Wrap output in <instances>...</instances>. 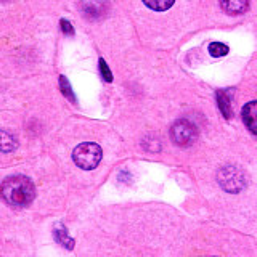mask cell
I'll return each mask as SVG.
<instances>
[{
  "mask_svg": "<svg viewBox=\"0 0 257 257\" xmlns=\"http://www.w3.org/2000/svg\"><path fill=\"white\" fill-rule=\"evenodd\" d=\"M219 183L223 190L228 193H238L239 190L244 188L246 185V177L243 171L235 166H227L219 172Z\"/></svg>",
  "mask_w": 257,
  "mask_h": 257,
  "instance_id": "cell-3",
  "label": "cell"
},
{
  "mask_svg": "<svg viewBox=\"0 0 257 257\" xmlns=\"http://www.w3.org/2000/svg\"><path fill=\"white\" fill-rule=\"evenodd\" d=\"M220 5L227 13L239 15L249 8V0H220Z\"/></svg>",
  "mask_w": 257,
  "mask_h": 257,
  "instance_id": "cell-7",
  "label": "cell"
},
{
  "mask_svg": "<svg viewBox=\"0 0 257 257\" xmlns=\"http://www.w3.org/2000/svg\"><path fill=\"white\" fill-rule=\"evenodd\" d=\"M0 196L10 206L24 207L32 203L36 196V188L28 177L13 175L5 179L0 185Z\"/></svg>",
  "mask_w": 257,
  "mask_h": 257,
  "instance_id": "cell-1",
  "label": "cell"
},
{
  "mask_svg": "<svg viewBox=\"0 0 257 257\" xmlns=\"http://www.w3.org/2000/svg\"><path fill=\"white\" fill-rule=\"evenodd\" d=\"M217 101H219V108L222 111V116L225 119H230L231 114H233V111H231V103H230L228 92H225V90L217 92Z\"/></svg>",
  "mask_w": 257,
  "mask_h": 257,
  "instance_id": "cell-8",
  "label": "cell"
},
{
  "mask_svg": "<svg viewBox=\"0 0 257 257\" xmlns=\"http://www.w3.org/2000/svg\"><path fill=\"white\" fill-rule=\"evenodd\" d=\"M60 88H61V93L66 96L71 103H76V95H74V92H72V88L69 85V80L64 76H60Z\"/></svg>",
  "mask_w": 257,
  "mask_h": 257,
  "instance_id": "cell-12",
  "label": "cell"
},
{
  "mask_svg": "<svg viewBox=\"0 0 257 257\" xmlns=\"http://www.w3.org/2000/svg\"><path fill=\"white\" fill-rule=\"evenodd\" d=\"M53 235H55V239L58 241V243H60L63 247H66V249H72V247H74V239L68 236L66 228L61 227V225H56V228H55V231H53Z\"/></svg>",
  "mask_w": 257,
  "mask_h": 257,
  "instance_id": "cell-9",
  "label": "cell"
},
{
  "mask_svg": "<svg viewBox=\"0 0 257 257\" xmlns=\"http://www.w3.org/2000/svg\"><path fill=\"white\" fill-rule=\"evenodd\" d=\"M209 53H211L212 56H225L228 53V47L222 44V42H212L211 45H209Z\"/></svg>",
  "mask_w": 257,
  "mask_h": 257,
  "instance_id": "cell-13",
  "label": "cell"
},
{
  "mask_svg": "<svg viewBox=\"0 0 257 257\" xmlns=\"http://www.w3.org/2000/svg\"><path fill=\"white\" fill-rule=\"evenodd\" d=\"M80 10L87 18H101L108 12V0H80Z\"/></svg>",
  "mask_w": 257,
  "mask_h": 257,
  "instance_id": "cell-5",
  "label": "cell"
},
{
  "mask_svg": "<svg viewBox=\"0 0 257 257\" xmlns=\"http://www.w3.org/2000/svg\"><path fill=\"white\" fill-rule=\"evenodd\" d=\"M16 139L12 135V134H8L7 131H0V151H4V153H10L16 148Z\"/></svg>",
  "mask_w": 257,
  "mask_h": 257,
  "instance_id": "cell-10",
  "label": "cell"
},
{
  "mask_svg": "<svg viewBox=\"0 0 257 257\" xmlns=\"http://www.w3.org/2000/svg\"><path fill=\"white\" fill-rule=\"evenodd\" d=\"M171 137L179 147H190L196 142L198 131L188 120H177L171 128Z\"/></svg>",
  "mask_w": 257,
  "mask_h": 257,
  "instance_id": "cell-4",
  "label": "cell"
},
{
  "mask_svg": "<svg viewBox=\"0 0 257 257\" xmlns=\"http://www.w3.org/2000/svg\"><path fill=\"white\" fill-rule=\"evenodd\" d=\"M100 71H101L103 79L106 80V82H111V80H112V74H111V71H109V68H108L106 61H104L103 58H100Z\"/></svg>",
  "mask_w": 257,
  "mask_h": 257,
  "instance_id": "cell-14",
  "label": "cell"
},
{
  "mask_svg": "<svg viewBox=\"0 0 257 257\" xmlns=\"http://www.w3.org/2000/svg\"><path fill=\"white\" fill-rule=\"evenodd\" d=\"M145 5L150 7L151 10H156V12H164L167 8H171L174 5L175 0H143Z\"/></svg>",
  "mask_w": 257,
  "mask_h": 257,
  "instance_id": "cell-11",
  "label": "cell"
},
{
  "mask_svg": "<svg viewBox=\"0 0 257 257\" xmlns=\"http://www.w3.org/2000/svg\"><path fill=\"white\" fill-rule=\"evenodd\" d=\"M241 116H243V120H244L246 127L252 134L257 135V101L247 103L246 106L243 108V112H241Z\"/></svg>",
  "mask_w": 257,
  "mask_h": 257,
  "instance_id": "cell-6",
  "label": "cell"
},
{
  "mask_svg": "<svg viewBox=\"0 0 257 257\" xmlns=\"http://www.w3.org/2000/svg\"><path fill=\"white\" fill-rule=\"evenodd\" d=\"M103 158V150L100 145L92 143V142H85L80 143L72 151V159L74 163L84 169V171H92L96 166L100 164V161Z\"/></svg>",
  "mask_w": 257,
  "mask_h": 257,
  "instance_id": "cell-2",
  "label": "cell"
},
{
  "mask_svg": "<svg viewBox=\"0 0 257 257\" xmlns=\"http://www.w3.org/2000/svg\"><path fill=\"white\" fill-rule=\"evenodd\" d=\"M60 24H61V31L64 32V34H66V36H74V28H72V24L68 20H61Z\"/></svg>",
  "mask_w": 257,
  "mask_h": 257,
  "instance_id": "cell-15",
  "label": "cell"
}]
</instances>
